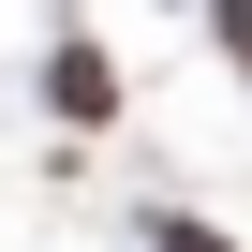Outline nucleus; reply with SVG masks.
I'll list each match as a JSON object with an SVG mask.
<instances>
[{"mask_svg":"<svg viewBox=\"0 0 252 252\" xmlns=\"http://www.w3.org/2000/svg\"><path fill=\"white\" fill-rule=\"evenodd\" d=\"M149 252H237V237H208V222H163V237H149Z\"/></svg>","mask_w":252,"mask_h":252,"instance_id":"7ed1b4c3","label":"nucleus"},{"mask_svg":"<svg viewBox=\"0 0 252 252\" xmlns=\"http://www.w3.org/2000/svg\"><path fill=\"white\" fill-rule=\"evenodd\" d=\"M45 119H60V134H104V119H119V60H104L89 30L45 45Z\"/></svg>","mask_w":252,"mask_h":252,"instance_id":"f257e3e1","label":"nucleus"},{"mask_svg":"<svg viewBox=\"0 0 252 252\" xmlns=\"http://www.w3.org/2000/svg\"><path fill=\"white\" fill-rule=\"evenodd\" d=\"M208 45H222V60L252 74V0H208Z\"/></svg>","mask_w":252,"mask_h":252,"instance_id":"f03ea898","label":"nucleus"}]
</instances>
